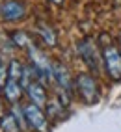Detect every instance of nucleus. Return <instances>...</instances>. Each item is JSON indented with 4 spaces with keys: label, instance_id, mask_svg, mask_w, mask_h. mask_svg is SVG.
<instances>
[{
    "label": "nucleus",
    "instance_id": "obj_5",
    "mask_svg": "<svg viewBox=\"0 0 121 132\" xmlns=\"http://www.w3.org/2000/svg\"><path fill=\"white\" fill-rule=\"evenodd\" d=\"M0 15L2 19L7 22H15L21 21L24 15H26V6L21 0H6V2L0 6Z\"/></svg>",
    "mask_w": 121,
    "mask_h": 132
},
{
    "label": "nucleus",
    "instance_id": "obj_16",
    "mask_svg": "<svg viewBox=\"0 0 121 132\" xmlns=\"http://www.w3.org/2000/svg\"><path fill=\"white\" fill-rule=\"evenodd\" d=\"M2 112H4V108H2V104H0V117H2V116H4V113H2Z\"/></svg>",
    "mask_w": 121,
    "mask_h": 132
},
{
    "label": "nucleus",
    "instance_id": "obj_10",
    "mask_svg": "<svg viewBox=\"0 0 121 132\" xmlns=\"http://www.w3.org/2000/svg\"><path fill=\"white\" fill-rule=\"evenodd\" d=\"M36 32H37V36L43 39V43L49 47H56L58 45V37H56V32L52 30V26H49L45 22H39L36 26Z\"/></svg>",
    "mask_w": 121,
    "mask_h": 132
},
{
    "label": "nucleus",
    "instance_id": "obj_13",
    "mask_svg": "<svg viewBox=\"0 0 121 132\" xmlns=\"http://www.w3.org/2000/svg\"><path fill=\"white\" fill-rule=\"evenodd\" d=\"M11 39H13V43L19 48H28L30 45H32V37H28V34L26 32H13L11 34Z\"/></svg>",
    "mask_w": 121,
    "mask_h": 132
},
{
    "label": "nucleus",
    "instance_id": "obj_11",
    "mask_svg": "<svg viewBox=\"0 0 121 132\" xmlns=\"http://www.w3.org/2000/svg\"><path fill=\"white\" fill-rule=\"evenodd\" d=\"M47 112H49V117L60 119V117H63L65 104H63L62 101H60V99H54L52 102H47Z\"/></svg>",
    "mask_w": 121,
    "mask_h": 132
},
{
    "label": "nucleus",
    "instance_id": "obj_9",
    "mask_svg": "<svg viewBox=\"0 0 121 132\" xmlns=\"http://www.w3.org/2000/svg\"><path fill=\"white\" fill-rule=\"evenodd\" d=\"M22 125L19 117L15 116V112H7L0 117V130L2 132H21Z\"/></svg>",
    "mask_w": 121,
    "mask_h": 132
},
{
    "label": "nucleus",
    "instance_id": "obj_17",
    "mask_svg": "<svg viewBox=\"0 0 121 132\" xmlns=\"http://www.w3.org/2000/svg\"><path fill=\"white\" fill-rule=\"evenodd\" d=\"M119 43H121V34H119Z\"/></svg>",
    "mask_w": 121,
    "mask_h": 132
},
{
    "label": "nucleus",
    "instance_id": "obj_8",
    "mask_svg": "<svg viewBox=\"0 0 121 132\" xmlns=\"http://www.w3.org/2000/svg\"><path fill=\"white\" fill-rule=\"evenodd\" d=\"M4 99L7 102H11V104H17L21 101V97H22V89L24 87L21 86L19 80H13V78H7V82L4 84Z\"/></svg>",
    "mask_w": 121,
    "mask_h": 132
},
{
    "label": "nucleus",
    "instance_id": "obj_2",
    "mask_svg": "<svg viewBox=\"0 0 121 132\" xmlns=\"http://www.w3.org/2000/svg\"><path fill=\"white\" fill-rule=\"evenodd\" d=\"M102 67L106 69L112 80H121V50L114 43H106L102 47Z\"/></svg>",
    "mask_w": 121,
    "mask_h": 132
},
{
    "label": "nucleus",
    "instance_id": "obj_7",
    "mask_svg": "<svg viewBox=\"0 0 121 132\" xmlns=\"http://www.w3.org/2000/svg\"><path fill=\"white\" fill-rule=\"evenodd\" d=\"M24 89H26V95H28L30 102L37 104V106H45V104L49 102L47 101V89H45V86H43L39 80L30 82Z\"/></svg>",
    "mask_w": 121,
    "mask_h": 132
},
{
    "label": "nucleus",
    "instance_id": "obj_15",
    "mask_svg": "<svg viewBox=\"0 0 121 132\" xmlns=\"http://www.w3.org/2000/svg\"><path fill=\"white\" fill-rule=\"evenodd\" d=\"M49 2H52V4H56V6H62L63 0H49Z\"/></svg>",
    "mask_w": 121,
    "mask_h": 132
},
{
    "label": "nucleus",
    "instance_id": "obj_4",
    "mask_svg": "<svg viewBox=\"0 0 121 132\" xmlns=\"http://www.w3.org/2000/svg\"><path fill=\"white\" fill-rule=\"evenodd\" d=\"M78 54L84 60V63L88 65L93 73L95 71L99 73V67H101V61H102V52H99V47L95 45L90 37H86L78 43Z\"/></svg>",
    "mask_w": 121,
    "mask_h": 132
},
{
    "label": "nucleus",
    "instance_id": "obj_1",
    "mask_svg": "<svg viewBox=\"0 0 121 132\" xmlns=\"http://www.w3.org/2000/svg\"><path fill=\"white\" fill-rule=\"evenodd\" d=\"M75 89L78 93L80 101L84 104H95L101 99V91H99V82L95 78L93 73H80L75 78Z\"/></svg>",
    "mask_w": 121,
    "mask_h": 132
},
{
    "label": "nucleus",
    "instance_id": "obj_6",
    "mask_svg": "<svg viewBox=\"0 0 121 132\" xmlns=\"http://www.w3.org/2000/svg\"><path fill=\"white\" fill-rule=\"evenodd\" d=\"M52 80L56 82L60 91H65V93L71 95V89H73L75 82L71 80L69 69L63 63H60V61H52Z\"/></svg>",
    "mask_w": 121,
    "mask_h": 132
},
{
    "label": "nucleus",
    "instance_id": "obj_3",
    "mask_svg": "<svg viewBox=\"0 0 121 132\" xmlns=\"http://www.w3.org/2000/svg\"><path fill=\"white\" fill-rule=\"evenodd\" d=\"M22 113H24V123H26L34 132H49L50 130L49 119L45 116V112L41 110V106L30 102L22 108Z\"/></svg>",
    "mask_w": 121,
    "mask_h": 132
},
{
    "label": "nucleus",
    "instance_id": "obj_12",
    "mask_svg": "<svg viewBox=\"0 0 121 132\" xmlns=\"http://www.w3.org/2000/svg\"><path fill=\"white\" fill-rule=\"evenodd\" d=\"M22 73H24V65L21 63L19 60H11L10 65H7V78H13V80H19L21 82Z\"/></svg>",
    "mask_w": 121,
    "mask_h": 132
},
{
    "label": "nucleus",
    "instance_id": "obj_14",
    "mask_svg": "<svg viewBox=\"0 0 121 132\" xmlns=\"http://www.w3.org/2000/svg\"><path fill=\"white\" fill-rule=\"evenodd\" d=\"M6 82H7V67L0 63V87H4Z\"/></svg>",
    "mask_w": 121,
    "mask_h": 132
}]
</instances>
